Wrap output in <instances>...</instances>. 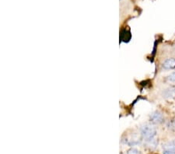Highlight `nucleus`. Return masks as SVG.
<instances>
[{
    "instance_id": "nucleus-6",
    "label": "nucleus",
    "mask_w": 175,
    "mask_h": 154,
    "mask_svg": "<svg viewBox=\"0 0 175 154\" xmlns=\"http://www.w3.org/2000/svg\"><path fill=\"white\" fill-rule=\"evenodd\" d=\"M167 81L171 83H175V71L167 76Z\"/></svg>"
},
{
    "instance_id": "nucleus-2",
    "label": "nucleus",
    "mask_w": 175,
    "mask_h": 154,
    "mask_svg": "<svg viewBox=\"0 0 175 154\" xmlns=\"http://www.w3.org/2000/svg\"><path fill=\"white\" fill-rule=\"evenodd\" d=\"M150 121L153 124H160L163 121V114L158 110H155L150 115Z\"/></svg>"
},
{
    "instance_id": "nucleus-1",
    "label": "nucleus",
    "mask_w": 175,
    "mask_h": 154,
    "mask_svg": "<svg viewBox=\"0 0 175 154\" xmlns=\"http://www.w3.org/2000/svg\"><path fill=\"white\" fill-rule=\"evenodd\" d=\"M141 135L146 142L156 139V130L152 125L146 124L141 128Z\"/></svg>"
},
{
    "instance_id": "nucleus-5",
    "label": "nucleus",
    "mask_w": 175,
    "mask_h": 154,
    "mask_svg": "<svg viewBox=\"0 0 175 154\" xmlns=\"http://www.w3.org/2000/svg\"><path fill=\"white\" fill-rule=\"evenodd\" d=\"M163 97L166 99H171L175 97V87H171L166 89L162 94Z\"/></svg>"
},
{
    "instance_id": "nucleus-7",
    "label": "nucleus",
    "mask_w": 175,
    "mask_h": 154,
    "mask_svg": "<svg viewBox=\"0 0 175 154\" xmlns=\"http://www.w3.org/2000/svg\"><path fill=\"white\" fill-rule=\"evenodd\" d=\"M128 154H139V152L136 150H131L130 151H129Z\"/></svg>"
},
{
    "instance_id": "nucleus-3",
    "label": "nucleus",
    "mask_w": 175,
    "mask_h": 154,
    "mask_svg": "<svg viewBox=\"0 0 175 154\" xmlns=\"http://www.w3.org/2000/svg\"><path fill=\"white\" fill-rule=\"evenodd\" d=\"M163 154H175V143L169 142L163 146Z\"/></svg>"
},
{
    "instance_id": "nucleus-4",
    "label": "nucleus",
    "mask_w": 175,
    "mask_h": 154,
    "mask_svg": "<svg viewBox=\"0 0 175 154\" xmlns=\"http://www.w3.org/2000/svg\"><path fill=\"white\" fill-rule=\"evenodd\" d=\"M163 68L165 69H172L175 68V59L173 58H167L163 63Z\"/></svg>"
}]
</instances>
